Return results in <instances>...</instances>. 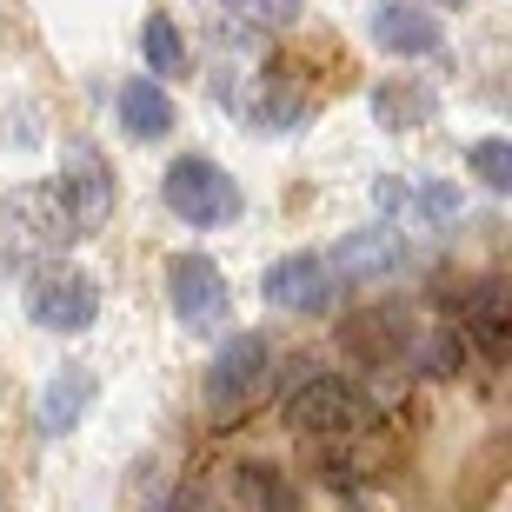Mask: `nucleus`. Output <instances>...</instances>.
I'll use <instances>...</instances> for the list:
<instances>
[{"instance_id": "4468645a", "label": "nucleus", "mask_w": 512, "mask_h": 512, "mask_svg": "<svg viewBox=\"0 0 512 512\" xmlns=\"http://www.w3.org/2000/svg\"><path fill=\"white\" fill-rule=\"evenodd\" d=\"M373 40H380L386 54L399 60H419L439 47V20L426 14V7H406V0H386L380 14H373Z\"/></svg>"}, {"instance_id": "6e6552de", "label": "nucleus", "mask_w": 512, "mask_h": 512, "mask_svg": "<svg viewBox=\"0 0 512 512\" xmlns=\"http://www.w3.org/2000/svg\"><path fill=\"white\" fill-rule=\"evenodd\" d=\"M340 346H346V353H353L360 366H399L419 340H413V320H406V306L380 300V306H360V313H346Z\"/></svg>"}, {"instance_id": "423d86ee", "label": "nucleus", "mask_w": 512, "mask_h": 512, "mask_svg": "<svg viewBox=\"0 0 512 512\" xmlns=\"http://www.w3.org/2000/svg\"><path fill=\"white\" fill-rule=\"evenodd\" d=\"M260 293H266V306L313 320V313H326V306L340 300V273H333L320 253H280V260L266 266Z\"/></svg>"}, {"instance_id": "39448f33", "label": "nucleus", "mask_w": 512, "mask_h": 512, "mask_svg": "<svg viewBox=\"0 0 512 512\" xmlns=\"http://www.w3.org/2000/svg\"><path fill=\"white\" fill-rule=\"evenodd\" d=\"M167 300H173V320L187 326V333H213V326L227 320V273L207 260V253H173L167 260Z\"/></svg>"}, {"instance_id": "f03ea898", "label": "nucleus", "mask_w": 512, "mask_h": 512, "mask_svg": "<svg viewBox=\"0 0 512 512\" xmlns=\"http://www.w3.org/2000/svg\"><path fill=\"white\" fill-rule=\"evenodd\" d=\"M160 193H167L173 220H187V227H227L240 213V180L207 153H180L160 180Z\"/></svg>"}, {"instance_id": "1a4fd4ad", "label": "nucleus", "mask_w": 512, "mask_h": 512, "mask_svg": "<svg viewBox=\"0 0 512 512\" xmlns=\"http://www.w3.org/2000/svg\"><path fill=\"white\" fill-rule=\"evenodd\" d=\"M386 220H399V233H433L459 220V187L453 180H380L373 187Z\"/></svg>"}, {"instance_id": "412c9836", "label": "nucleus", "mask_w": 512, "mask_h": 512, "mask_svg": "<svg viewBox=\"0 0 512 512\" xmlns=\"http://www.w3.org/2000/svg\"><path fill=\"white\" fill-rule=\"evenodd\" d=\"M426 373H433V380H446V373H459V366H466V340H459V333H433V340H426Z\"/></svg>"}, {"instance_id": "4be33fe9", "label": "nucleus", "mask_w": 512, "mask_h": 512, "mask_svg": "<svg viewBox=\"0 0 512 512\" xmlns=\"http://www.w3.org/2000/svg\"><path fill=\"white\" fill-rule=\"evenodd\" d=\"M453 7H466V0H453Z\"/></svg>"}, {"instance_id": "dca6fc26", "label": "nucleus", "mask_w": 512, "mask_h": 512, "mask_svg": "<svg viewBox=\"0 0 512 512\" xmlns=\"http://www.w3.org/2000/svg\"><path fill=\"white\" fill-rule=\"evenodd\" d=\"M213 14V34H266V27H286L300 20V0H200Z\"/></svg>"}, {"instance_id": "6ab92c4d", "label": "nucleus", "mask_w": 512, "mask_h": 512, "mask_svg": "<svg viewBox=\"0 0 512 512\" xmlns=\"http://www.w3.org/2000/svg\"><path fill=\"white\" fill-rule=\"evenodd\" d=\"M147 67L153 74H187V47H180V27L167 14H147Z\"/></svg>"}, {"instance_id": "20e7f679", "label": "nucleus", "mask_w": 512, "mask_h": 512, "mask_svg": "<svg viewBox=\"0 0 512 512\" xmlns=\"http://www.w3.org/2000/svg\"><path fill=\"white\" fill-rule=\"evenodd\" d=\"M100 313V280L80 266H40L27 286V320L47 333H87Z\"/></svg>"}, {"instance_id": "2eb2a0df", "label": "nucleus", "mask_w": 512, "mask_h": 512, "mask_svg": "<svg viewBox=\"0 0 512 512\" xmlns=\"http://www.w3.org/2000/svg\"><path fill=\"white\" fill-rule=\"evenodd\" d=\"M120 127H127L133 140H167V133H173V100H167V87L133 74L127 87H120Z\"/></svg>"}, {"instance_id": "f3484780", "label": "nucleus", "mask_w": 512, "mask_h": 512, "mask_svg": "<svg viewBox=\"0 0 512 512\" xmlns=\"http://www.w3.org/2000/svg\"><path fill=\"white\" fill-rule=\"evenodd\" d=\"M433 87H419V80H386L380 94H373V120L386 133H406V127H426L433 120Z\"/></svg>"}, {"instance_id": "7ed1b4c3", "label": "nucleus", "mask_w": 512, "mask_h": 512, "mask_svg": "<svg viewBox=\"0 0 512 512\" xmlns=\"http://www.w3.org/2000/svg\"><path fill=\"white\" fill-rule=\"evenodd\" d=\"M373 419V399L360 393L353 380H340V373H313V380H300L293 393H286V426L293 433H353V426H366Z\"/></svg>"}, {"instance_id": "9b49d317", "label": "nucleus", "mask_w": 512, "mask_h": 512, "mask_svg": "<svg viewBox=\"0 0 512 512\" xmlns=\"http://www.w3.org/2000/svg\"><path fill=\"white\" fill-rule=\"evenodd\" d=\"M446 306H459V326H466L459 340H479L486 360H506L512 353V293H506V280H473Z\"/></svg>"}, {"instance_id": "f257e3e1", "label": "nucleus", "mask_w": 512, "mask_h": 512, "mask_svg": "<svg viewBox=\"0 0 512 512\" xmlns=\"http://www.w3.org/2000/svg\"><path fill=\"white\" fill-rule=\"evenodd\" d=\"M80 233L74 220H67V200H60V187L47 180V187H20L14 200H0V266H40L54 260V253H67Z\"/></svg>"}, {"instance_id": "9d476101", "label": "nucleus", "mask_w": 512, "mask_h": 512, "mask_svg": "<svg viewBox=\"0 0 512 512\" xmlns=\"http://www.w3.org/2000/svg\"><path fill=\"white\" fill-rule=\"evenodd\" d=\"M54 187H60V200H67L74 233L107 227V213H114V173H107V160H100L94 147H74V153H67V173H60Z\"/></svg>"}, {"instance_id": "0eeeda50", "label": "nucleus", "mask_w": 512, "mask_h": 512, "mask_svg": "<svg viewBox=\"0 0 512 512\" xmlns=\"http://www.w3.org/2000/svg\"><path fill=\"white\" fill-rule=\"evenodd\" d=\"M266 333H233L220 353H213V366H207V406L220 419H233L240 406H247L253 393H260V380H266Z\"/></svg>"}, {"instance_id": "aec40b11", "label": "nucleus", "mask_w": 512, "mask_h": 512, "mask_svg": "<svg viewBox=\"0 0 512 512\" xmlns=\"http://www.w3.org/2000/svg\"><path fill=\"white\" fill-rule=\"evenodd\" d=\"M466 160H473V173L493 193L512 187V140H473V147H466Z\"/></svg>"}, {"instance_id": "f8f14e48", "label": "nucleus", "mask_w": 512, "mask_h": 512, "mask_svg": "<svg viewBox=\"0 0 512 512\" xmlns=\"http://www.w3.org/2000/svg\"><path fill=\"white\" fill-rule=\"evenodd\" d=\"M406 260H413V247H406V233L399 227H360L346 233L340 247H333V273H346V280H393V273H406Z\"/></svg>"}, {"instance_id": "a211bd4d", "label": "nucleus", "mask_w": 512, "mask_h": 512, "mask_svg": "<svg viewBox=\"0 0 512 512\" xmlns=\"http://www.w3.org/2000/svg\"><path fill=\"white\" fill-rule=\"evenodd\" d=\"M233 486H240V499H247L253 512H293V486H286V473H273V466H240Z\"/></svg>"}, {"instance_id": "ddd939ff", "label": "nucleus", "mask_w": 512, "mask_h": 512, "mask_svg": "<svg viewBox=\"0 0 512 512\" xmlns=\"http://www.w3.org/2000/svg\"><path fill=\"white\" fill-rule=\"evenodd\" d=\"M87 399H94V373H80V366H60L54 380L40 386V399H34V426H40L47 439L74 433V419L87 413Z\"/></svg>"}]
</instances>
